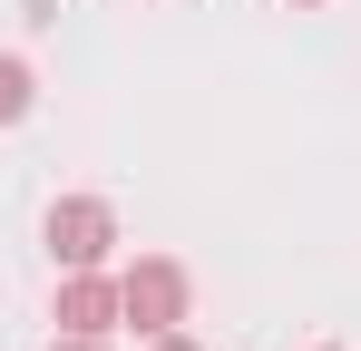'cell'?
Masks as SVG:
<instances>
[{"label": "cell", "mask_w": 361, "mask_h": 351, "mask_svg": "<svg viewBox=\"0 0 361 351\" xmlns=\"http://www.w3.org/2000/svg\"><path fill=\"white\" fill-rule=\"evenodd\" d=\"M118 322H137V332H176V322H185V264L137 254V264L118 273Z\"/></svg>", "instance_id": "1"}, {"label": "cell", "mask_w": 361, "mask_h": 351, "mask_svg": "<svg viewBox=\"0 0 361 351\" xmlns=\"http://www.w3.org/2000/svg\"><path fill=\"white\" fill-rule=\"evenodd\" d=\"M108 244H118V215H108L98 195H59V205H49V254H59L68 273L108 264Z\"/></svg>", "instance_id": "2"}, {"label": "cell", "mask_w": 361, "mask_h": 351, "mask_svg": "<svg viewBox=\"0 0 361 351\" xmlns=\"http://www.w3.org/2000/svg\"><path fill=\"white\" fill-rule=\"evenodd\" d=\"M108 322H118V283H98V264L68 273L59 283V332H108Z\"/></svg>", "instance_id": "3"}, {"label": "cell", "mask_w": 361, "mask_h": 351, "mask_svg": "<svg viewBox=\"0 0 361 351\" xmlns=\"http://www.w3.org/2000/svg\"><path fill=\"white\" fill-rule=\"evenodd\" d=\"M39 98V78H30V58H0V127H20Z\"/></svg>", "instance_id": "4"}, {"label": "cell", "mask_w": 361, "mask_h": 351, "mask_svg": "<svg viewBox=\"0 0 361 351\" xmlns=\"http://www.w3.org/2000/svg\"><path fill=\"white\" fill-rule=\"evenodd\" d=\"M49 351H108V332H59Z\"/></svg>", "instance_id": "5"}, {"label": "cell", "mask_w": 361, "mask_h": 351, "mask_svg": "<svg viewBox=\"0 0 361 351\" xmlns=\"http://www.w3.org/2000/svg\"><path fill=\"white\" fill-rule=\"evenodd\" d=\"M157 351H195V342H185V332H157Z\"/></svg>", "instance_id": "6"}]
</instances>
